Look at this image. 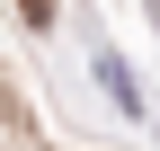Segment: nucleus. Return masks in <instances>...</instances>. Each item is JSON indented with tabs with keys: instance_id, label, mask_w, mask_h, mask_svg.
<instances>
[{
	"instance_id": "1",
	"label": "nucleus",
	"mask_w": 160,
	"mask_h": 151,
	"mask_svg": "<svg viewBox=\"0 0 160 151\" xmlns=\"http://www.w3.org/2000/svg\"><path fill=\"white\" fill-rule=\"evenodd\" d=\"M27 9V27H53V0H18Z\"/></svg>"
}]
</instances>
